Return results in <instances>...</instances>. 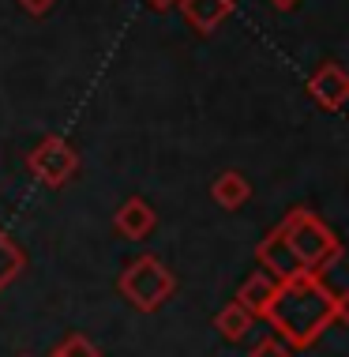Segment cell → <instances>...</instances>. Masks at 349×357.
Returning <instances> with one entry per match:
<instances>
[{
    "label": "cell",
    "instance_id": "cell-2",
    "mask_svg": "<svg viewBox=\"0 0 349 357\" xmlns=\"http://www.w3.org/2000/svg\"><path fill=\"white\" fill-rule=\"evenodd\" d=\"M338 252H346V248H342L334 229L316 211L293 207L256 245V264L282 282V278H293V275H316Z\"/></svg>",
    "mask_w": 349,
    "mask_h": 357
},
{
    "label": "cell",
    "instance_id": "cell-11",
    "mask_svg": "<svg viewBox=\"0 0 349 357\" xmlns=\"http://www.w3.org/2000/svg\"><path fill=\"white\" fill-rule=\"evenodd\" d=\"M251 320H256V316L245 312V308H240L237 301H229V305H226V308H222V312L215 316V331H218L226 342H240V339H248Z\"/></svg>",
    "mask_w": 349,
    "mask_h": 357
},
{
    "label": "cell",
    "instance_id": "cell-1",
    "mask_svg": "<svg viewBox=\"0 0 349 357\" xmlns=\"http://www.w3.org/2000/svg\"><path fill=\"white\" fill-rule=\"evenodd\" d=\"M349 316V305L342 294H334L319 275H293L274 286L263 320L274 327V335L289 350H308Z\"/></svg>",
    "mask_w": 349,
    "mask_h": 357
},
{
    "label": "cell",
    "instance_id": "cell-12",
    "mask_svg": "<svg viewBox=\"0 0 349 357\" xmlns=\"http://www.w3.org/2000/svg\"><path fill=\"white\" fill-rule=\"evenodd\" d=\"M53 357H102V354H98V346L86 339V335L72 331V335H64V339H61V346L53 350Z\"/></svg>",
    "mask_w": 349,
    "mask_h": 357
},
{
    "label": "cell",
    "instance_id": "cell-16",
    "mask_svg": "<svg viewBox=\"0 0 349 357\" xmlns=\"http://www.w3.org/2000/svg\"><path fill=\"white\" fill-rule=\"evenodd\" d=\"M270 4H274V8H278V12H289V8H297V4H300V0H270Z\"/></svg>",
    "mask_w": 349,
    "mask_h": 357
},
{
    "label": "cell",
    "instance_id": "cell-8",
    "mask_svg": "<svg viewBox=\"0 0 349 357\" xmlns=\"http://www.w3.org/2000/svg\"><path fill=\"white\" fill-rule=\"evenodd\" d=\"M274 286H278V278L267 275L263 267H259V271H251L245 282H240V289H237V297H233V301L245 308V312H251V316H259V320H263L270 297H274Z\"/></svg>",
    "mask_w": 349,
    "mask_h": 357
},
{
    "label": "cell",
    "instance_id": "cell-15",
    "mask_svg": "<svg viewBox=\"0 0 349 357\" xmlns=\"http://www.w3.org/2000/svg\"><path fill=\"white\" fill-rule=\"evenodd\" d=\"M147 8H154V12H166V8H177V0H143Z\"/></svg>",
    "mask_w": 349,
    "mask_h": 357
},
{
    "label": "cell",
    "instance_id": "cell-13",
    "mask_svg": "<svg viewBox=\"0 0 349 357\" xmlns=\"http://www.w3.org/2000/svg\"><path fill=\"white\" fill-rule=\"evenodd\" d=\"M248 357H293V350H289L278 335H267V339H259L256 346H251Z\"/></svg>",
    "mask_w": 349,
    "mask_h": 357
},
{
    "label": "cell",
    "instance_id": "cell-3",
    "mask_svg": "<svg viewBox=\"0 0 349 357\" xmlns=\"http://www.w3.org/2000/svg\"><path fill=\"white\" fill-rule=\"evenodd\" d=\"M116 289H121V297L132 308H139V312H158V308L166 301H173V294H177V275H173L158 256H139L121 271Z\"/></svg>",
    "mask_w": 349,
    "mask_h": 357
},
{
    "label": "cell",
    "instance_id": "cell-4",
    "mask_svg": "<svg viewBox=\"0 0 349 357\" xmlns=\"http://www.w3.org/2000/svg\"><path fill=\"white\" fill-rule=\"evenodd\" d=\"M26 169H31V177L38 185L64 188L68 181L79 173V151H75L64 136H45L31 154H26Z\"/></svg>",
    "mask_w": 349,
    "mask_h": 357
},
{
    "label": "cell",
    "instance_id": "cell-5",
    "mask_svg": "<svg viewBox=\"0 0 349 357\" xmlns=\"http://www.w3.org/2000/svg\"><path fill=\"white\" fill-rule=\"evenodd\" d=\"M308 98L327 113H342L346 102H349V75H346L342 64H334V61L319 64V68L308 75Z\"/></svg>",
    "mask_w": 349,
    "mask_h": 357
},
{
    "label": "cell",
    "instance_id": "cell-14",
    "mask_svg": "<svg viewBox=\"0 0 349 357\" xmlns=\"http://www.w3.org/2000/svg\"><path fill=\"white\" fill-rule=\"evenodd\" d=\"M19 8H23V12H31L34 19H42V15H49L53 8H56V0H19Z\"/></svg>",
    "mask_w": 349,
    "mask_h": 357
},
{
    "label": "cell",
    "instance_id": "cell-10",
    "mask_svg": "<svg viewBox=\"0 0 349 357\" xmlns=\"http://www.w3.org/2000/svg\"><path fill=\"white\" fill-rule=\"evenodd\" d=\"M23 271H26V252H23V245H19V241L8 234L4 226H0V294H4V289L12 286Z\"/></svg>",
    "mask_w": 349,
    "mask_h": 357
},
{
    "label": "cell",
    "instance_id": "cell-9",
    "mask_svg": "<svg viewBox=\"0 0 349 357\" xmlns=\"http://www.w3.org/2000/svg\"><path fill=\"white\" fill-rule=\"evenodd\" d=\"M210 199L222 207V211H240L251 199V181L245 173L237 169H226L215 177V185H210Z\"/></svg>",
    "mask_w": 349,
    "mask_h": 357
},
{
    "label": "cell",
    "instance_id": "cell-6",
    "mask_svg": "<svg viewBox=\"0 0 349 357\" xmlns=\"http://www.w3.org/2000/svg\"><path fill=\"white\" fill-rule=\"evenodd\" d=\"M154 226H158V211H154L143 196H128L113 215V229L128 241H143L147 234H154Z\"/></svg>",
    "mask_w": 349,
    "mask_h": 357
},
{
    "label": "cell",
    "instance_id": "cell-7",
    "mask_svg": "<svg viewBox=\"0 0 349 357\" xmlns=\"http://www.w3.org/2000/svg\"><path fill=\"white\" fill-rule=\"evenodd\" d=\"M177 8L196 34H215L233 15V0H177Z\"/></svg>",
    "mask_w": 349,
    "mask_h": 357
}]
</instances>
